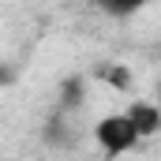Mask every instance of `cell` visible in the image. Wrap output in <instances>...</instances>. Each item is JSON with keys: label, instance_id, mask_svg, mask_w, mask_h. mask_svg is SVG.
Masks as SVG:
<instances>
[{"label": "cell", "instance_id": "obj_4", "mask_svg": "<svg viewBox=\"0 0 161 161\" xmlns=\"http://www.w3.org/2000/svg\"><path fill=\"white\" fill-rule=\"evenodd\" d=\"M158 105H161V86H158Z\"/></svg>", "mask_w": 161, "mask_h": 161}, {"label": "cell", "instance_id": "obj_1", "mask_svg": "<svg viewBox=\"0 0 161 161\" xmlns=\"http://www.w3.org/2000/svg\"><path fill=\"white\" fill-rule=\"evenodd\" d=\"M94 139H97V146H101L109 158H120V154L135 150V146L142 142L139 127H135V120H131L127 113H105L101 120L94 124Z\"/></svg>", "mask_w": 161, "mask_h": 161}, {"label": "cell", "instance_id": "obj_3", "mask_svg": "<svg viewBox=\"0 0 161 161\" xmlns=\"http://www.w3.org/2000/svg\"><path fill=\"white\" fill-rule=\"evenodd\" d=\"M101 75H105V82H109V86H116V90H127V86H131V71H127V68H109V71H101Z\"/></svg>", "mask_w": 161, "mask_h": 161}, {"label": "cell", "instance_id": "obj_2", "mask_svg": "<svg viewBox=\"0 0 161 161\" xmlns=\"http://www.w3.org/2000/svg\"><path fill=\"white\" fill-rule=\"evenodd\" d=\"M127 116L135 120V127H139V135H142V139H150V135H158V131H161V105L135 101V105L127 109Z\"/></svg>", "mask_w": 161, "mask_h": 161}]
</instances>
